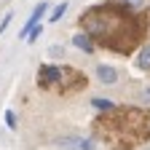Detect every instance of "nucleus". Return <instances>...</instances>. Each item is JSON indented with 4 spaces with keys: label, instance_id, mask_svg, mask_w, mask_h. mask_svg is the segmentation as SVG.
<instances>
[{
    "label": "nucleus",
    "instance_id": "nucleus-10",
    "mask_svg": "<svg viewBox=\"0 0 150 150\" xmlns=\"http://www.w3.org/2000/svg\"><path fill=\"white\" fill-rule=\"evenodd\" d=\"M67 8H70L67 3H59V6H56V8L51 11V22H59V19L64 16V11H67Z\"/></svg>",
    "mask_w": 150,
    "mask_h": 150
},
{
    "label": "nucleus",
    "instance_id": "nucleus-9",
    "mask_svg": "<svg viewBox=\"0 0 150 150\" xmlns=\"http://www.w3.org/2000/svg\"><path fill=\"white\" fill-rule=\"evenodd\" d=\"M91 105L97 107V110H102V112H110V110H115V107H118L115 102H110V99H97V97L91 99Z\"/></svg>",
    "mask_w": 150,
    "mask_h": 150
},
{
    "label": "nucleus",
    "instance_id": "nucleus-7",
    "mask_svg": "<svg viewBox=\"0 0 150 150\" xmlns=\"http://www.w3.org/2000/svg\"><path fill=\"white\" fill-rule=\"evenodd\" d=\"M62 145L70 147V150H94V147H97L94 139H78V137H75V139H62Z\"/></svg>",
    "mask_w": 150,
    "mask_h": 150
},
{
    "label": "nucleus",
    "instance_id": "nucleus-1",
    "mask_svg": "<svg viewBox=\"0 0 150 150\" xmlns=\"http://www.w3.org/2000/svg\"><path fill=\"white\" fill-rule=\"evenodd\" d=\"M78 24L94 46L110 48L115 54L137 51L145 38V19L129 6H94L81 16Z\"/></svg>",
    "mask_w": 150,
    "mask_h": 150
},
{
    "label": "nucleus",
    "instance_id": "nucleus-4",
    "mask_svg": "<svg viewBox=\"0 0 150 150\" xmlns=\"http://www.w3.org/2000/svg\"><path fill=\"white\" fill-rule=\"evenodd\" d=\"M46 11H48V3H38V6H35L32 16L27 19V24H24V30H22V38H27V35H30V30H32L38 22H40V19H43V13H46Z\"/></svg>",
    "mask_w": 150,
    "mask_h": 150
},
{
    "label": "nucleus",
    "instance_id": "nucleus-12",
    "mask_svg": "<svg viewBox=\"0 0 150 150\" xmlns=\"http://www.w3.org/2000/svg\"><path fill=\"white\" fill-rule=\"evenodd\" d=\"M48 54H51V59H62L64 48H62V46H51V48H48Z\"/></svg>",
    "mask_w": 150,
    "mask_h": 150
},
{
    "label": "nucleus",
    "instance_id": "nucleus-6",
    "mask_svg": "<svg viewBox=\"0 0 150 150\" xmlns=\"http://www.w3.org/2000/svg\"><path fill=\"white\" fill-rule=\"evenodd\" d=\"M72 46L81 48L83 54H94V43H91V38H88L86 32H75V35H72Z\"/></svg>",
    "mask_w": 150,
    "mask_h": 150
},
{
    "label": "nucleus",
    "instance_id": "nucleus-14",
    "mask_svg": "<svg viewBox=\"0 0 150 150\" xmlns=\"http://www.w3.org/2000/svg\"><path fill=\"white\" fill-rule=\"evenodd\" d=\"M6 123H8L11 129H16V112H13V110H8V112H6Z\"/></svg>",
    "mask_w": 150,
    "mask_h": 150
},
{
    "label": "nucleus",
    "instance_id": "nucleus-15",
    "mask_svg": "<svg viewBox=\"0 0 150 150\" xmlns=\"http://www.w3.org/2000/svg\"><path fill=\"white\" fill-rule=\"evenodd\" d=\"M11 19H13V13H6V16H3V22H0V35H3V30L11 24Z\"/></svg>",
    "mask_w": 150,
    "mask_h": 150
},
{
    "label": "nucleus",
    "instance_id": "nucleus-8",
    "mask_svg": "<svg viewBox=\"0 0 150 150\" xmlns=\"http://www.w3.org/2000/svg\"><path fill=\"white\" fill-rule=\"evenodd\" d=\"M134 64H137V70H150V46H142L139 48Z\"/></svg>",
    "mask_w": 150,
    "mask_h": 150
},
{
    "label": "nucleus",
    "instance_id": "nucleus-5",
    "mask_svg": "<svg viewBox=\"0 0 150 150\" xmlns=\"http://www.w3.org/2000/svg\"><path fill=\"white\" fill-rule=\"evenodd\" d=\"M97 78H99L102 83L110 86V83H115V81H118V70H115V67H110V64H99V67H97Z\"/></svg>",
    "mask_w": 150,
    "mask_h": 150
},
{
    "label": "nucleus",
    "instance_id": "nucleus-3",
    "mask_svg": "<svg viewBox=\"0 0 150 150\" xmlns=\"http://www.w3.org/2000/svg\"><path fill=\"white\" fill-rule=\"evenodd\" d=\"M40 88H54L59 94H70L72 88H83L86 86V75L81 70L72 67H54V64H43L40 75H38Z\"/></svg>",
    "mask_w": 150,
    "mask_h": 150
},
{
    "label": "nucleus",
    "instance_id": "nucleus-13",
    "mask_svg": "<svg viewBox=\"0 0 150 150\" xmlns=\"http://www.w3.org/2000/svg\"><path fill=\"white\" fill-rule=\"evenodd\" d=\"M40 30H43L40 24H35V27L30 30V35H27V40H30V43H35V40H38V35H40Z\"/></svg>",
    "mask_w": 150,
    "mask_h": 150
},
{
    "label": "nucleus",
    "instance_id": "nucleus-16",
    "mask_svg": "<svg viewBox=\"0 0 150 150\" xmlns=\"http://www.w3.org/2000/svg\"><path fill=\"white\" fill-rule=\"evenodd\" d=\"M142 102H150V88H145V91H142Z\"/></svg>",
    "mask_w": 150,
    "mask_h": 150
},
{
    "label": "nucleus",
    "instance_id": "nucleus-11",
    "mask_svg": "<svg viewBox=\"0 0 150 150\" xmlns=\"http://www.w3.org/2000/svg\"><path fill=\"white\" fill-rule=\"evenodd\" d=\"M123 6H129L131 11H139V8L145 6V0H123Z\"/></svg>",
    "mask_w": 150,
    "mask_h": 150
},
{
    "label": "nucleus",
    "instance_id": "nucleus-2",
    "mask_svg": "<svg viewBox=\"0 0 150 150\" xmlns=\"http://www.w3.org/2000/svg\"><path fill=\"white\" fill-rule=\"evenodd\" d=\"M94 131L115 150H131L150 137L147 112L139 107H115L94 121Z\"/></svg>",
    "mask_w": 150,
    "mask_h": 150
}]
</instances>
